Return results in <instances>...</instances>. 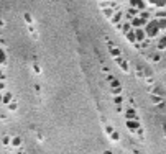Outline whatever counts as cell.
Masks as SVG:
<instances>
[{"label":"cell","mask_w":166,"mask_h":154,"mask_svg":"<svg viewBox=\"0 0 166 154\" xmlns=\"http://www.w3.org/2000/svg\"><path fill=\"white\" fill-rule=\"evenodd\" d=\"M5 154H10V153H5Z\"/></svg>","instance_id":"obj_11"},{"label":"cell","mask_w":166,"mask_h":154,"mask_svg":"<svg viewBox=\"0 0 166 154\" xmlns=\"http://www.w3.org/2000/svg\"><path fill=\"white\" fill-rule=\"evenodd\" d=\"M0 102H3V97H2V95H0Z\"/></svg>","instance_id":"obj_9"},{"label":"cell","mask_w":166,"mask_h":154,"mask_svg":"<svg viewBox=\"0 0 166 154\" xmlns=\"http://www.w3.org/2000/svg\"><path fill=\"white\" fill-rule=\"evenodd\" d=\"M115 102L117 103H122V97H115Z\"/></svg>","instance_id":"obj_7"},{"label":"cell","mask_w":166,"mask_h":154,"mask_svg":"<svg viewBox=\"0 0 166 154\" xmlns=\"http://www.w3.org/2000/svg\"><path fill=\"white\" fill-rule=\"evenodd\" d=\"M17 154H26V153H25V151H21V149H20V151H18V153H17Z\"/></svg>","instance_id":"obj_8"},{"label":"cell","mask_w":166,"mask_h":154,"mask_svg":"<svg viewBox=\"0 0 166 154\" xmlns=\"http://www.w3.org/2000/svg\"><path fill=\"white\" fill-rule=\"evenodd\" d=\"M8 108H10V110H17V103L13 102V103H8Z\"/></svg>","instance_id":"obj_6"},{"label":"cell","mask_w":166,"mask_h":154,"mask_svg":"<svg viewBox=\"0 0 166 154\" xmlns=\"http://www.w3.org/2000/svg\"><path fill=\"white\" fill-rule=\"evenodd\" d=\"M7 59H8V56H7L5 49L0 48V64H7Z\"/></svg>","instance_id":"obj_2"},{"label":"cell","mask_w":166,"mask_h":154,"mask_svg":"<svg viewBox=\"0 0 166 154\" xmlns=\"http://www.w3.org/2000/svg\"><path fill=\"white\" fill-rule=\"evenodd\" d=\"M105 154H112V153H109V151H107V153H105Z\"/></svg>","instance_id":"obj_10"},{"label":"cell","mask_w":166,"mask_h":154,"mask_svg":"<svg viewBox=\"0 0 166 154\" xmlns=\"http://www.w3.org/2000/svg\"><path fill=\"white\" fill-rule=\"evenodd\" d=\"M10 144L13 146V148H20V146H21V139L18 138V136H13L12 141H10Z\"/></svg>","instance_id":"obj_4"},{"label":"cell","mask_w":166,"mask_h":154,"mask_svg":"<svg viewBox=\"0 0 166 154\" xmlns=\"http://www.w3.org/2000/svg\"><path fill=\"white\" fill-rule=\"evenodd\" d=\"M128 120H136V113L133 108H127V115H125Z\"/></svg>","instance_id":"obj_3"},{"label":"cell","mask_w":166,"mask_h":154,"mask_svg":"<svg viewBox=\"0 0 166 154\" xmlns=\"http://www.w3.org/2000/svg\"><path fill=\"white\" fill-rule=\"evenodd\" d=\"M10 100H12V93L7 92L5 95H3V103H10Z\"/></svg>","instance_id":"obj_5"},{"label":"cell","mask_w":166,"mask_h":154,"mask_svg":"<svg viewBox=\"0 0 166 154\" xmlns=\"http://www.w3.org/2000/svg\"><path fill=\"white\" fill-rule=\"evenodd\" d=\"M127 126H128L130 131H136V129L140 128V123H138L136 120H128V121H127Z\"/></svg>","instance_id":"obj_1"}]
</instances>
